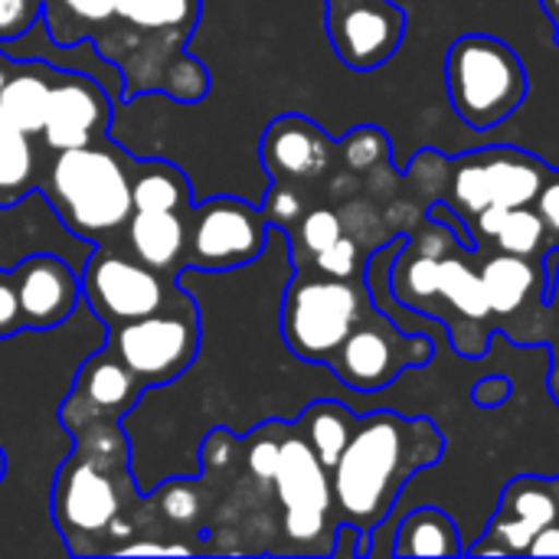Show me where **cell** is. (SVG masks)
Segmentation results:
<instances>
[{"label":"cell","instance_id":"cell-28","mask_svg":"<svg viewBox=\"0 0 559 559\" xmlns=\"http://www.w3.org/2000/svg\"><path fill=\"white\" fill-rule=\"evenodd\" d=\"M491 249L524 259H547V252L557 249V242L534 206H514L504 213L498 233L491 236Z\"/></svg>","mask_w":559,"mask_h":559},{"label":"cell","instance_id":"cell-45","mask_svg":"<svg viewBox=\"0 0 559 559\" xmlns=\"http://www.w3.org/2000/svg\"><path fill=\"white\" fill-rule=\"evenodd\" d=\"M554 43L559 46V26H554Z\"/></svg>","mask_w":559,"mask_h":559},{"label":"cell","instance_id":"cell-8","mask_svg":"<svg viewBox=\"0 0 559 559\" xmlns=\"http://www.w3.org/2000/svg\"><path fill=\"white\" fill-rule=\"evenodd\" d=\"M554 167L521 147H485L462 157H449V177L436 200H445L465 226L485 210L534 206L547 174Z\"/></svg>","mask_w":559,"mask_h":559},{"label":"cell","instance_id":"cell-35","mask_svg":"<svg viewBox=\"0 0 559 559\" xmlns=\"http://www.w3.org/2000/svg\"><path fill=\"white\" fill-rule=\"evenodd\" d=\"M534 210L540 213V219L547 223L554 242L559 246V170L547 174V180H544V187H540V193L534 200Z\"/></svg>","mask_w":559,"mask_h":559},{"label":"cell","instance_id":"cell-12","mask_svg":"<svg viewBox=\"0 0 559 559\" xmlns=\"http://www.w3.org/2000/svg\"><path fill=\"white\" fill-rule=\"evenodd\" d=\"M269 229L262 206L246 200L213 197L193 203L187 213V269L223 275L252 265L265 252Z\"/></svg>","mask_w":559,"mask_h":559},{"label":"cell","instance_id":"cell-33","mask_svg":"<svg viewBox=\"0 0 559 559\" xmlns=\"http://www.w3.org/2000/svg\"><path fill=\"white\" fill-rule=\"evenodd\" d=\"M43 20L39 0H0V43L26 36Z\"/></svg>","mask_w":559,"mask_h":559},{"label":"cell","instance_id":"cell-27","mask_svg":"<svg viewBox=\"0 0 559 559\" xmlns=\"http://www.w3.org/2000/svg\"><path fill=\"white\" fill-rule=\"evenodd\" d=\"M118 0H46L43 23L56 46L92 39L105 23L115 20Z\"/></svg>","mask_w":559,"mask_h":559},{"label":"cell","instance_id":"cell-19","mask_svg":"<svg viewBox=\"0 0 559 559\" xmlns=\"http://www.w3.org/2000/svg\"><path fill=\"white\" fill-rule=\"evenodd\" d=\"M262 167L272 180L318 183L337 160V141L305 115H278L259 141Z\"/></svg>","mask_w":559,"mask_h":559},{"label":"cell","instance_id":"cell-32","mask_svg":"<svg viewBox=\"0 0 559 559\" xmlns=\"http://www.w3.org/2000/svg\"><path fill=\"white\" fill-rule=\"evenodd\" d=\"M314 272H324V275H334V278H350L357 272H364V252H360V242L354 236H341L334 246H328L324 252H318L311 259Z\"/></svg>","mask_w":559,"mask_h":559},{"label":"cell","instance_id":"cell-7","mask_svg":"<svg viewBox=\"0 0 559 559\" xmlns=\"http://www.w3.org/2000/svg\"><path fill=\"white\" fill-rule=\"evenodd\" d=\"M272 491H275L278 524L285 537L282 554L331 557L341 527L334 511L331 472L321 465L298 423H285L282 459L272 478Z\"/></svg>","mask_w":559,"mask_h":559},{"label":"cell","instance_id":"cell-4","mask_svg":"<svg viewBox=\"0 0 559 559\" xmlns=\"http://www.w3.org/2000/svg\"><path fill=\"white\" fill-rule=\"evenodd\" d=\"M49 154L52 160L46 164V174H39V190L62 219V226L95 246L124 233L134 213V160L115 151L108 141Z\"/></svg>","mask_w":559,"mask_h":559},{"label":"cell","instance_id":"cell-41","mask_svg":"<svg viewBox=\"0 0 559 559\" xmlns=\"http://www.w3.org/2000/svg\"><path fill=\"white\" fill-rule=\"evenodd\" d=\"M10 69H13V59H10L7 52H0V88H3V82H7V75H10Z\"/></svg>","mask_w":559,"mask_h":559},{"label":"cell","instance_id":"cell-43","mask_svg":"<svg viewBox=\"0 0 559 559\" xmlns=\"http://www.w3.org/2000/svg\"><path fill=\"white\" fill-rule=\"evenodd\" d=\"M3 475H7V452H3V445H0V485H3Z\"/></svg>","mask_w":559,"mask_h":559},{"label":"cell","instance_id":"cell-16","mask_svg":"<svg viewBox=\"0 0 559 559\" xmlns=\"http://www.w3.org/2000/svg\"><path fill=\"white\" fill-rule=\"evenodd\" d=\"M559 521V475L514 478L498 501V511L475 547H465L468 557H527L534 537Z\"/></svg>","mask_w":559,"mask_h":559},{"label":"cell","instance_id":"cell-22","mask_svg":"<svg viewBox=\"0 0 559 559\" xmlns=\"http://www.w3.org/2000/svg\"><path fill=\"white\" fill-rule=\"evenodd\" d=\"M52 69L56 66H49V62H13V69L0 88V108L7 111V118L16 128H23L33 138H39L43 124H46Z\"/></svg>","mask_w":559,"mask_h":559},{"label":"cell","instance_id":"cell-2","mask_svg":"<svg viewBox=\"0 0 559 559\" xmlns=\"http://www.w3.org/2000/svg\"><path fill=\"white\" fill-rule=\"evenodd\" d=\"M115 20L124 33L102 26L92 39L118 66L128 95L164 92L177 102H200L210 92V72L183 52L200 0H118Z\"/></svg>","mask_w":559,"mask_h":559},{"label":"cell","instance_id":"cell-23","mask_svg":"<svg viewBox=\"0 0 559 559\" xmlns=\"http://www.w3.org/2000/svg\"><path fill=\"white\" fill-rule=\"evenodd\" d=\"M462 531L442 508L409 511L393 534V557H459Z\"/></svg>","mask_w":559,"mask_h":559},{"label":"cell","instance_id":"cell-11","mask_svg":"<svg viewBox=\"0 0 559 559\" xmlns=\"http://www.w3.org/2000/svg\"><path fill=\"white\" fill-rule=\"evenodd\" d=\"M432 360L436 341L429 334H403L390 314L370 305L331 357L328 370L357 393H380L406 370H419Z\"/></svg>","mask_w":559,"mask_h":559},{"label":"cell","instance_id":"cell-3","mask_svg":"<svg viewBox=\"0 0 559 559\" xmlns=\"http://www.w3.org/2000/svg\"><path fill=\"white\" fill-rule=\"evenodd\" d=\"M75 449L52 485V521L75 557L105 554V537L131 534L121 527L124 495H131V445L118 419H102L72 436Z\"/></svg>","mask_w":559,"mask_h":559},{"label":"cell","instance_id":"cell-9","mask_svg":"<svg viewBox=\"0 0 559 559\" xmlns=\"http://www.w3.org/2000/svg\"><path fill=\"white\" fill-rule=\"evenodd\" d=\"M79 285H82V301L105 328H118L157 311H170L193 298L180 278L160 275L144 262H138L128 249H115L108 242H98V249L88 255Z\"/></svg>","mask_w":559,"mask_h":559},{"label":"cell","instance_id":"cell-36","mask_svg":"<svg viewBox=\"0 0 559 559\" xmlns=\"http://www.w3.org/2000/svg\"><path fill=\"white\" fill-rule=\"evenodd\" d=\"M511 396H514V383L508 377H488L472 386V403L478 409H498V406L511 403Z\"/></svg>","mask_w":559,"mask_h":559},{"label":"cell","instance_id":"cell-18","mask_svg":"<svg viewBox=\"0 0 559 559\" xmlns=\"http://www.w3.org/2000/svg\"><path fill=\"white\" fill-rule=\"evenodd\" d=\"M111 124V98L108 92L82 75V72H62L52 69L49 85V108L43 124V147L46 151H69L105 141Z\"/></svg>","mask_w":559,"mask_h":559},{"label":"cell","instance_id":"cell-38","mask_svg":"<svg viewBox=\"0 0 559 559\" xmlns=\"http://www.w3.org/2000/svg\"><path fill=\"white\" fill-rule=\"evenodd\" d=\"M527 557H559V521L550 524V527H544L534 537V544L527 547Z\"/></svg>","mask_w":559,"mask_h":559},{"label":"cell","instance_id":"cell-13","mask_svg":"<svg viewBox=\"0 0 559 559\" xmlns=\"http://www.w3.org/2000/svg\"><path fill=\"white\" fill-rule=\"evenodd\" d=\"M481 282L498 331L514 341L518 328H531V341H547L544 321L554 314V308L547 301L550 275L544 259H524L495 249L481 259Z\"/></svg>","mask_w":559,"mask_h":559},{"label":"cell","instance_id":"cell-37","mask_svg":"<svg viewBox=\"0 0 559 559\" xmlns=\"http://www.w3.org/2000/svg\"><path fill=\"white\" fill-rule=\"evenodd\" d=\"M118 557H141V554H197V547L187 544H121L115 547Z\"/></svg>","mask_w":559,"mask_h":559},{"label":"cell","instance_id":"cell-15","mask_svg":"<svg viewBox=\"0 0 559 559\" xmlns=\"http://www.w3.org/2000/svg\"><path fill=\"white\" fill-rule=\"evenodd\" d=\"M324 7L331 46L347 69H383L403 46L406 10L393 0H324Z\"/></svg>","mask_w":559,"mask_h":559},{"label":"cell","instance_id":"cell-40","mask_svg":"<svg viewBox=\"0 0 559 559\" xmlns=\"http://www.w3.org/2000/svg\"><path fill=\"white\" fill-rule=\"evenodd\" d=\"M540 7H544V13H547V20L559 26V0H540Z\"/></svg>","mask_w":559,"mask_h":559},{"label":"cell","instance_id":"cell-30","mask_svg":"<svg viewBox=\"0 0 559 559\" xmlns=\"http://www.w3.org/2000/svg\"><path fill=\"white\" fill-rule=\"evenodd\" d=\"M337 157H344L347 170H360V174L390 167V138H386V131H380L373 124H360L337 141Z\"/></svg>","mask_w":559,"mask_h":559},{"label":"cell","instance_id":"cell-26","mask_svg":"<svg viewBox=\"0 0 559 559\" xmlns=\"http://www.w3.org/2000/svg\"><path fill=\"white\" fill-rule=\"evenodd\" d=\"M357 419L347 406L334 403V400H318L311 406H305V413L298 416V426L305 432V439L311 442L314 455L321 459V465L328 472L337 468L354 429H357Z\"/></svg>","mask_w":559,"mask_h":559},{"label":"cell","instance_id":"cell-14","mask_svg":"<svg viewBox=\"0 0 559 559\" xmlns=\"http://www.w3.org/2000/svg\"><path fill=\"white\" fill-rule=\"evenodd\" d=\"M481 259H485L481 246L478 249L455 246L442 259L439 295L432 305V314L445 321L449 337L462 357H485L488 341L498 331L481 282Z\"/></svg>","mask_w":559,"mask_h":559},{"label":"cell","instance_id":"cell-44","mask_svg":"<svg viewBox=\"0 0 559 559\" xmlns=\"http://www.w3.org/2000/svg\"><path fill=\"white\" fill-rule=\"evenodd\" d=\"M554 364H559V337L554 341Z\"/></svg>","mask_w":559,"mask_h":559},{"label":"cell","instance_id":"cell-5","mask_svg":"<svg viewBox=\"0 0 559 559\" xmlns=\"http://www.w3.org/2000/svg\"><path fill=\"white\" fill-rule=\"evenodd\" d=\"M445 92L468 128L491 131L527 102L531 75L518 49L504 39L465 33L445 52Z\"/></svg>","mask_w":559,"mask_h":559},{"label":"cell","instance_id":"cell-25","mask_svg":"<svg viewBox=\"0 0 559 559\" xmlns=\"http://www.w3.org/2000/svg\"><path fill=\"white\" fill-rule=\"evenodd\" d=\"M33 187H39L33 134L16 128L0 108V210L20 203Z\"/></svg>","mask_w":559,"mask_h":559},{"label":"cell","instance_id":"cell-31","mask_svg":"<svg viewBox=\"0 0 559 559\" xmlns=\"http://www.w3.org/2000/svg\"><path fill=\"white\" fill-rule=\"evenodd\" d=\"M311 210L308 203V187L301 183H285V180H272L269 193H265V203H262V213L269 219L272 229H282L285 236L301 223V216Z\"/></svg>","mask_w":559,"mask_h":559},{"label":"cell","instance_id":"cell-29","mask_svg":"<svg viewBox=\"0 0 559 559\" xmlns=\"http://www.w3.org/2000/svg\"><path fill=\"white\" fill-rule=\"evenodd\" d=\"M344 236V219L331 210V206H311L301 223L288 233L292 242V265L295 269H308L311 259L318 252H324L328 246H334Z\"/></svg>","mask_w":559,"mask_h":559},{"label":"cell","instance_id":"cell-21","mask_svg":"<svg viewBox=\"0 0 559 559\" xmlns=\"http://www.w3.org/2000/svg\"><path fill=\"white\" fill-rule=\"evenodd\" d=\"M124 249L147 269L180 278L187 272V213L134 210L124 226Z\"/></svg>","mask_w":559,"mask_h":559},{"label":"cell","instance_id":"cell-6","mask_svg":"<svg viewBox=\"0 0 559 559\" xmlns=\"http://www.w3.org/2000/svg\"><path fill=\"white\" fill-rule=\"evenodd\" d=\"M370 305L367 272L334 278L314 269H295L282 295L285 347L305 364L328 367Z\"/></svg>","mask_w":559,"mask_h":559},{"label":"cell","instance_id":"cell-10","mask_svg":"<svg viewBox=\"0 0 559 559\" xmlns=\"http://www.w3.org/2000/svg\"><path fill=\"white\" fill-rule=\"evenodd\" d=\"M105 347L138 377L144 390L180 380L200 357V308L190 298L170 311H157L118 328H105Z\"/></svg>","mask_w":559,"mask_h":559},{"label":"cell","instance_id":"cell-34","mask_svg":"<svg viewBox=\"0 0 559 559\" xmlns=\"http://www.w3.org/2000/svg\"><path fill=\"white\" fill-rule=\"evenodd\" d=\"M23 328V308H20V295H16V282L13 272L0 269V341L16 337Z\"/></svg>","mask_w":559,"mask_h":559},{"label":"cell","instance_id":"cell-20","mask_svg":"<svg viewBox=\"0 0 559 559\" xmlns=\"http://www.w3.org/2000/svg\"><path fill=\"white\" fill-rule=\"evenodd\" d=\"M20 308H23V328L26 331H56L66 324L82 301V285L72 265L59 255H26L13 269Z\"/></svg>","mask_w":559,"mask_h":559},{"label":"cell","instance_id":"cell-24","mask_svg":"<svg viewBox=\"0 0 559 559\" xmlns=\"http://www.w3.org/2000/svg\"><path fill=\"white\" fill-rule=\"evenodd\" d=\"M131 200L134 210H170L190 213L193 187L187 174L167 160H134L131 167Z\"/></svg>","mask_w":559,"mask_h":559},{"label":"cell","instance_id":"cell-39","mask_svg":"<svg viewBox=\"0 0 559 559\" xmlns=\"http://www.w3.org/2000/svg\"><path fill=\"white\" fill-rule=\"evenodd\" d=\"M547 301H550L554 314H557V318H559V272H557V278L550 282V288H547Z\"/></svg>","mask_w":559,"mask_h":559},{"label":"cell","instance_id":"cell-1","mask_svg":"<svg viewBox=\"0 0 559 559\" xmlns=\"http://www.w3.org/2000/svg\"><path fill=\"white\" fill-rule=\"evenodd\" d=\"M445 455V436L429 416L370 413L357 419V429L331 472L334 511L341 524H354L360 534L383 527L406 491L423 472Z\"/></svg>","mask_w":559,"mask_h":559},{"label":"cell","instance_id":"cell-17","mask_svg":"<svg viewBox=\"0 0 559 559\" xmlns=\"http://www.w3.org/2000/svg\"><path fill=\"white\" fill-rule=\"evenodd\" d=\"M141 393L147 390L138 383V377L108 347H102L79 367L72 390L59 406V423L69 436L102 419L121 423L128 413H134Z\"/></svg>","mask_w":559,"mask_h":559},{"label":"cell","instance_id":"cell-42","mask_svg":"<svg viewBox=\"0 0 559 559\" xmlns=\"http://www.w3.org/2000/svg\"><path fill=\"white\" fill-rule=\"evenodd\" d=\"M550 393H554L559 406V364H550Z\"/></svg>","mask_w":559,"mask_h":559}]
</instances>
